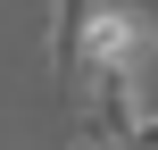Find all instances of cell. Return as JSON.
Returning <instances> with one entry per match:
<instances>
[{"instance_id":"obj_4","label":"cell","mask_w":158,"mask_h":150,"mask_svg":"<svg viewBox=\"0 0 158 150\" xmlns=\"http://www.w3.org/2000/svg\"><path fill=\"white\" fill-rule=\"evenodd\" d=\"M67 150H92V142H83V134H75V142H67Z\"/></svg>"},{"instance_id":"obj_1","label":"cell","mask_w":158,"mask_h":150,"mask_svg":"<svg viewBox=\"0 0 158 150\" xmlns=\"http://www.w3.org/2000/svg\"><path fill=\"white\" fill-rule=\"evenodd\" d=\"M142 17L125 0H92L83 25H75V50H67V75H133L142 67Z\"/></svg>"},{"instance_id":"obj_3","label":"cell","mask_w":158,"mask_h":150,"mask_svg":"<svg viewBox=\"0 0 158 150\" xmlns=\"http://www.w3.org/2000/svg\"><path fill=\"white\" fill-rule=\"evenodd\" d=\"M125 150H158V117H150V125H133V142H125Z\"/></svg>"},{"instance_id":"obj_2","label":"cell","mask_w":158,"mask_h":150,"mask_svg":"<svg viewBox=\"0 0 158 150\" xmlns=\"http://www.w3.org/2000/svg\"><path fill=\"white\" fill-rule=\"evenodd\" d=\"M133 125H142L133 75H83V142H92V150H125Z\"/></svg>"}]
</instances>
